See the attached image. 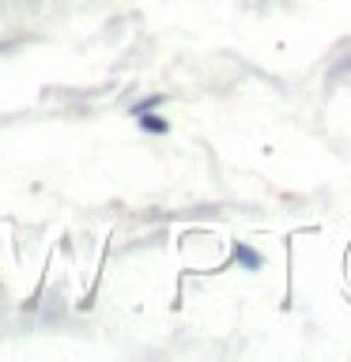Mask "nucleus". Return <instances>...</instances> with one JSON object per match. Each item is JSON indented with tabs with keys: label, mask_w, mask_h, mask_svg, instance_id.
Wrapping results in <instances>:
<instances>
[{
	"label": "nucleus",
	"mask_w": 351,
	"mask_h": 362,
	"mask_svg": "<svg viewBox=\"0 0 351 362\" xmlns=\"http://www.w3.org/2000/svg\"><path fill=\"white\" fill-rule=\"evenodd\" d=\"M136 117H140V129H144V132H166V129H170V124L159 117V113H147V110H144V113H136Z\"/></svg>",
	"instance_id": "obj_1"
},
{
	"label": "nucleus",
	"mask_w": 351,
	"mask_h": 362,
	"mask_svg": "<svg viewBox=\"0 0 351 362\" xmlns=\"http://www.w3.org/2000/svg\"><path fill=\"white\" fill-rule=\"evenodd\" d=\"M234 257L242 260V264H249V268H260V257H257L249 245H234Z\"/></svg>",
	"instance_id": "obj_2"
},
{
	"label": "nucleus",
	"mask_w": 351,
	"mask_h": 362,
	"mask_svg": "<svg viewBox=\"0 0 351 362\" xmlns=\"http://www.w3.org/2000/svg\"><path fill=\"white\" fill-rule=\"evenodd\" d=\"M159 102H163V95H155V98H144V102H136V106H132V113H144V110L159 106Z\"/></svg>",
	"instance_id": "obj_3"
}]
</instances>
